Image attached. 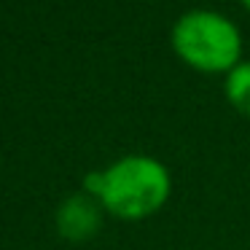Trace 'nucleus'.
I'll return each mask as SVG.
<instances>
[{"instance_id":"nucleus-4","label":"nucleus","mask_w":250,"mask_h":250,"mask_svg":"<svg viewBox=\"0 0 250 250\" xmlns=\"http://www.w3.org/2000/svg\"><path fill=\"white\" fill-rule=\"evenodd\" d=\"M223 92L226 100L237 113L248 116L250 119V60H242L239 65H234L226 73V81H223Z\"/></svg>"},{"instance_id":"nucleus-2","label":"nucleus","mask_w":250,"mask_h":250,"mask_svg":"<svg viewBox=\"0 0 250 250\" xmlns=\"http://www.w3.org/2000/svg\"><path fill=\"white\" fill-rule=\"evenodd\" d=\"M172 51L199 73H229L242 62V33L237 22L212 8H191L169 33Z\"/></svg>"},{"instance_id":"nucleus-3","label":"nucleus","mask_w":250,"mask_h":250,"mask_svg":"<svg viewBox=\"0 0 250 250\" xmlns=\"http://www.w3.org/2000/svg\"><path fill=\"white\" fill-rule=\"evenodd\" d=\"M54 223L60 237H65L67 242H86L103 226V205L86 191L70 194L67 199L60 202L54 212Z\"/></svg>"},{"instance_id":"nucleus-5","label":"nucleus","mask_w":250,"mask_h":250,"mask_svg":"<svg viewBox=\"0 0 250 250\" xmlns=\"http://www.w3.org/2000/svg\"><path fill=\"white\" fill-rule=\"evenodd\" d=\"M239 3H242V6H245V8H248V11H250V0H239Z\"/></svg>"},{"instance_id":"nucleus-1","label":"nucleus","mask_w":250,"mask_h":250,"mask_svg":"<svg viewBox=\"0 0 250 250\" xmlns=\"http://www.w3.org/2000/svg\"><path fill=\"white\" fill-rule=\"evenodd\" d=\"M83 191L121 221H140L167 205L172 175L167 164L148 153H126L110 167L83 175Z\"/></svg>"}]
</instances>
